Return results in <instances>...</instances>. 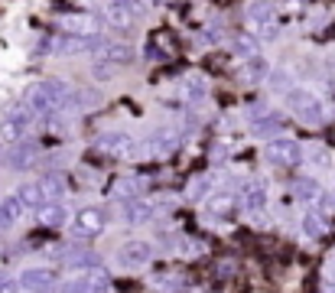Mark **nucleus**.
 <instances>
[{
    "label": "nucleus",
    "instance_id": "obj_6",
    "mask_svg": "<svg viewBox=\"0 0 335 293\" xmlns=\"http://www.w3.org/2000/svg\"><path fill=\"white\" fill-rule=\"evenodd\" d=\"M150 261H153V244L143 241V238L127 241V244H121V251H117V264L124 270H140V267H147Z\"/></svg>",
    "mask_w": 335,
    "mask_h": 293
},
{
    "label": "nucleus",
    "instance_id": "obj_20",
    "mask_svg": "<svg viewBox=\"0 0 335 293\" xmlns=\"http://www.w3.org/2000/svg\"><path fill=\"white\" fill-rule=\"evenodd\" d=\"M124 218L130 225H143V222H150L153 218V205L150 202H143V199H130L124 205Z\"/></svg>",
    "mask_w": 335,
    "mask_h": 293
},
{
    "label": "nucleus",
    "instance_id": "obj_28",
    "mask_svg": "<svg viewBox=\"0 0 335 293\" xmlns=\"http://www.w3.org/2000/svg\"><path fill=\"white\" fill-rule=\"evenodd\" d=\"M283 127V117L280 114H267V117H260L257 121V131L260 134H273V131H280Z\"/></svg>",
    "mask_w": 335,
    "mask_h": 293
},
{
    "label": "nucleus",
    "instance_id": "obj_13",
    "mask_svg": "<svg viewBox=\"0 0 335 293\" xmlns=\"http://www.w3.org/2000/svg\"><path fill=\"white\" fill-rule=\"evenodd\" d=\"M101 59L111 62V65H117V69H124V65H130L137 55H133V46H127V43H117V39H108L101 46Z\"/></svg>",
    "mask_w": 335,
    "mask_h": 293
},
{
    "label": "nucleus",
    "instance_id": "obj_27",
    "mask_svg": "<svg viewBox=\"0 0 335 293\" xmlns=\"http://www.w3.org/2000/svg\"><path fill=\"white\" fill-rule=\"evenodd\" d=\"M114 72H117V65H111V62H104V59L91 62V75L98 78V82H111V78H114Z\"/></svg>",
    "mask_w": 335,
    "mask_h": 293
},
{
    "label": "nucleus",
    "instance_id": "obj_3",
    "mask_svg": "<svg viewBox=\"0 0 335 293\" xmlns=\"http://www.w3.org/2000/svg\"><path fill=\"white\" fill-rule=\"evenodd\" d=\"M143 13H147V10H143L137 0H114V3H108V7L101 10V23L108 26V30L127 33V30H133V23H137Z\"/></svg>",
    "mask_w": 335,
    "mask_h": 293
},
{
    "label": "nucleus",
    "instance_id": "obj_21",
    "mask_svg": "<svg viewBox=\"0 0 335 293\" xmlns=\"http://www.w3.org/2000/svg\"><path fill=\"white\" fill-rule=\"evenodd\" d=\"M257 52H260L257 36H251V33H238V36H234V55L248 59V55H257Z\"/></svg>",
    "mask_w": 335,
    "mask_h": 293
},
{
    "label": "nucleus",
    "instance_id": "obj_7",
    "mask_svg": "<svg viewBox=\"0 0 335 293\" xmlns=\"http://www.w3.org/2000/svg\"><path fill=\"white\" fill-rule=\"evenodd\" d=\"M33 121H36V117H33L23 104H20V108H10L7 114L0 117V137L7 140V144H16V140H23V134L30 131Z\"/></svg>",
    "mask_w": 335,
    "mask_h": 293
},
{
    "label": "nucleus",
    "instance_id": "obj_23",
    "mask_svg": "<svg viewBox=\"0 0 335 293\" xmlns=\"http://www.w3.org/2000/svg\"><path fill=\"white\" fill-rule=\"evenodd\" d=\"M42 218H46V225H49V228H62V225H69V222H72V215L65 212L62 205L46 208V215H42Z\"/></svg>",
    "mask_w": 335,
    "mask_h": 293
},
{
    "label": "nucleus",
    "instance_id": "obj_30",
    "mask_svg": "<svg viewBox=\"0 0 335 293\" xmlns=\"http://www.w3.org/2000/svg\"><path fill=\"white\" fill-rule=\"evenodd\" d=\"M42 189H46V199H49V202L62 195V183H59V179H46V183H42Z\"/></svg>",
    "mask_w": 335,
    "mask_h": 293
},
{
    "label": "nucleus",
    "instance_id": "obj_9",
    "mask_svg": "<svg viewBox=\"0 0 335 293\" xmlns=\"http://www.w3.org/2000/svg\"><path fill=\"white\" fill-rule=\"evenodd\" d=\"M104 222L108 218H104L101 208L88 205V208H82V212L72 215V232H75V238H94V235L104 232Z\"/></svg>",
    "mask_w": 335,
    "mask_h": 293
},
{
    "label": "nucleus",
    "instance_id": "obj_29",
    "mask_svg": "<svg viewBox=\"0 0 335 293\" xmlns=\"http://www.w3.org/2000/svg\"><path fill=\"white\" fill-rule=\"evenodd\" d=\"M205 193H209V179H205V176H199V179H192V186H189V193H186V195H189L192 202H199Z\"/></svg>",
    "mask_w": 335,
    "mask_h": 293
},
{
    "label": "nucleus",
    "instance_id": "obj_11",
    "mask_svg": "<svg viewBox=\"0 0 335 293\" xmlns=\"http://www.w3.org/2000/svg\"><path fill=\"white\" fill-rule=\"evenodd\" d=\"M20 287L26 293H46L55 287V270L52 267H26L20 274Z\"/></svg>",
    "mask_w": 335,
    "mask_h": 293
},
{
    "label": "nucleus",
    "instance_id": "obj_33",
    "mask_svg": "<svg viewBox=\"0 0 335 293\" xmlns=\"http://www.w3.org/2000/svg\"><path fill=\"white\" fill-rule=\"evenodd\" d=\"M20 280H0V293H16Z\"/></svg>",
    "mask_w": 335,
    "mask_h": 293
},
{
    "label": "nucleus",
    "instance_id": "obj_16",
    "mask_svg": "<svg viewBox=\"0 0 335 293\" xmlns=\"http://www.w3.org/2000/svg\"><path fill=\"white\" fill-rule=\"evenodd\" d=\"M238 195H231V193H215V195H209L205 199V208H209V215H215V218H228L238 208Z\"/></svg>",
    "mask_w": 335,
    "mask_h": 293
},
{
    "label": "nucleus",
    "instance_id": "obj_26",
    "mask_svg": "<svg viewBox=\"0 0 335 293\" xmlns=\"http://www.w3.org/2000/svg\"><path fill=\"white\" fill-rule=\"evenodd\" d=\"M234 270H238V264H234L231 257H221V261L211 267V277L215 280H228V277H234Z\"/></svg>",
    "mask_w": 335,
    "mask_h": 293
},
{
    "label": "nucleus",
    "instance_id": "obj_2",
    "mask_svg": "<svg viewBox=\"0 0 335 293\" xmlns=\"http://www.w3.org/2000/svg\"><path fill=\"white\" fill-rule=\"evenodd\" d=\"M283 98H287V108H290V114L296 117V121L309 124V127L326 124L329 108L312 88H290V92H283Z\"/></svg>",
    "mask_w": 335,
    "mask_h": 293
},
{
    "label": "nucleus",
    "instance_id": "obj_5",
    "mask_svg": "<svg viewBox=\"0 0 335 293\" xmlns=\"http://www.w3.org/2000/svg\"><path fill=\"white\" fill-rule=\"evenodd\" d=\"M264 156L270 163H277V166H293V163L303 160V146L293 137H273L264 144Z\"/></svg>",
    "mask_w": 335,
    "mask_h": 293
},
{
    "label": "nucleus",
    "instance_id": "obj_4",
    "mask_svg": "<svg viewBox=\"0 0 335 293\" xmlns=\"http://www.w3.org/2000/svg\"><path fill=\"white\" fill-rule=\"evenodd\" d=\"M104 290H108V274L101 267H82L59 287V293H104Z\"/></svg>",
    "mask_w": 335,
    "mask_h": 293
},
{
    "label": "nucleus",
    "instance_id": "obj_12",
    "mask_svg": "<svg viewBox=\"0 0 335 293\" xmlns=\"http://www.w3.org/2000/svg\"><path fill=\"white\" fill-rule=\"evenodd\" d=\"M244 16H248V23L254 26V30H264V26H270V23H273L277 10H273L270 0H248V7H244Z\"/></svg>",
    "mask_w": 335,
    "mask_h": 293
},
{
    "label": "nucleus",
    "instance_id": "obj_22",
    "mask_svg": "<svg viewBox=\"0 0 335 293\" xmlns=\"http://www.w3.org/2000/svg\"><path fill=\"white\" fill-rule=\"evenodd\" d=\"M153 49H160V59L172 55V52H176V36H172V33H166V30L153 33Z\"/></svg>",
    "mask_w": 335,
    "mask_h": 293
},
{
    "label": "nucleus",
    "instance_id": "obj_14",
    "mask_svg": "<svg viewBox=\"0 0 335 293\" xmlns=\"http://www.w3.org/2000/svg\"><path fill=\"white\" fill-rule=\"evenodd\" d=\"M241 205L248 208V212H264L267 208V189H264V183H257V179H251V183H244V189H241Z\"/></svg>",
    "mask_w": 335,
    "mask_h": 293
},
{
    "label": "nucleus",
    "instance_id": "obj_19",
    "mask_svg": "<svg viewBox=\"0 0 335 293\" xmlns=\"http://www.w3.org/2000/svg\"><path fill=\"white\" fill-rule=\"evenodd\" d=\"M137 193H140V179H130V176L114 179V183L108 186V195H111V199H124V202H130V199H137Z\"/></svg>",
    "mask_w": 335,
    "mask_h": 293
},
{
    "label": "nucleus",
    "instance_id": "obj_15",
    "mask_svg": "<svg viewBox=\"0 0 335 293\" xmlns=\"http://www.w3.org/2000/svg\"><path fill=\"white\" fill-rule=\"evenodd\" d=\"M16 195H20V202H23V205L30 208V212H39V208H46V205H49L42 183H23Z\"/></svg>",
    "mask_w": 335,
    "mask_h": 293
},
{
    "label": "nucleus",
    "instance_id": "obj_31",
    "mask_svg": "<svg viewBox=\"0 0 335 293\" xmlns=\"http://www.w3.org/2000/svg\"><path fill=\"white\" fill-rule=\"evenodd\" d=\"M326 277H329V284L335 287V254H332V257H329V261H326Z\"/></svg>",
    "mask_w": 335,
    "mask_h": 293
},
{
    "label": "nucleus",
    "instance_id": "obj_24",
    "mask_svg": "<svg viewBox=\"0 0 335 293\" xmlns=\"http://www.w3.org/2000/svg\"><path fill=\"white\" fill-rule=\"evenodd\" d=\"M296 199H306V202H312L316 195H319V183L316 179H296Z\"/></svg>",
    "mask_w": 335,
    "mask_h": 293
},
{
    "label": "nucleus",
    "instance_id": "obj_25",
    "mask_svg": "<svg viewBox=\"0 0 335 293\" xmlns=\"http://www.w3.org/2000/svg\"><path fill=\"white\" fill-rule=\"evenodd\" d=\"M303 232L309 235V238H322V235H326V222H322L316 212H309V215L303 218Z\"/></svg>",
    "mask_w": 335,
    "mask_h": 293
},
{
    "label": "nucleus",
    "instance_id": "obj_35",
    "mask_svg": "<svg viewBox=\"0 0 335 293\" xmlns=\"http://www.w3.org/2000/svg\"><path fill=\"white\" fill-rule=\"evenodd\" d=\"M0 153H3V150H0Z\"/></svg>",
    "mask_w": 335,
    "mask_h": 293
},
{
    "label": "nucleus",
    "instance_id": "obj_10",
    "mask_svg": "<svg viewBox=\"0 0 335 293\" xmlns=\"http://www.w3.org/2000/svg\"><path fill=\"white\" fill-rule=\"evenodd\" d=\"M211 88H209V78L202 72H189L182 75V101H186L189 108H202L205 101H209Z\"/></svg>",
    "mask_w": 335,
    "mask_h": 293
},
{
    "label": "nucleus",
    "instance_id": "obj_1",
    "mask_svg": "<svg viewBox=\"0 0 335 293\" xmlns=\"http://www.w3.org/2000/svg\"><path fill=\"white\" fill-rule=\"evenodd\" d=\"M69 101V88H65L62 78H42V82H33L23 92V108L33 117H46L52 111H59Z\"/></svg>",
    "mask_w": 335,
    "mask_h": 293
},
{
    "label": "nucleus",
    "instance_id": "obj_32",
    "mask_svg": "<svg viewBox=\"0 0 335 293\" xmlns=\"http://www.w3.org/2000/svg\"><path fill=\"white\" fill-rule=\"evenodd\" d=\"M309 163H316V166H326V150H312V153H309Z\"/></svg>",
    "mask_w": 335,
    "mask_h": 293
},
{
    "label": "nucleus",
    "instance_id": "obj_8",
    "mask_svg": "<svg viewBox=\"0 0 335 293\" xmlns=\"http://www.w3.org/2000/svg\"><path fill=\"white\" fill-rule=\"evenodd\" d=\"M98 146H101L108 156H117V160H130L140 146H137V140L130 137L127 131H108L98 137Z\"/></svg>",
    "mask_w": 335,
    "mask_h": 293
},
{
    "label": "nucleus",
    "instance_id": "obj_34",
    "mask_svg": "<svg viewBox=\"0 0 335 293\" xmlns=\"http://www.w3.org/2000/svg\"><path fill=\"white\" fill-rule=\"evenodd\" d=\"M153 3H172V0H153Z\"/></svg>",
    "mask_w": 335,
    "mask_h": 293
},
{
    "label": "nucleus",
    "instance_id": "obj_18",
    "mask_svg": "<svg viewBox=\"0 0 335 293\" xmlns=\"http://www.w3.org/2000/svg\"><path fill=\"white\" fill-rule=\"evenodd\" d=\"M241 72L248 82H264L267 75H270V62L264 59V55H248V59H241Z\"/></svg>",
    "mask_w": 335,
    "mask_h": 293
},
{
    "label": "nucleus",
    "instance_id": "obj_17",
    "mask_svg": "<svg viewBox=\"0 0 335 293\" xmlns=\"http://www.w3.org/2000/svg\"><path fill=\"white\" fill-rule=\"evenodd\" d=\"M23 212H26V205L20 202V195H7L0 202V228H13L23 218Z\"/></svg>",
    "mask_w": 335,
    "mask_h": 293
}]
</instances>
